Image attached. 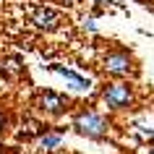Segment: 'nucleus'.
<instances>
[{
    "instance_id": "obj_1",
    "label": "nucleus",
    "mask_w": 154,
    "mask_h": 154,
    "mask_svg": "<svg viewBox=\"0 0 154 154\" xmlns=\"http://www.w3.org/2000/svg\"><path fill=\"white\" fill-rule=\"evenodd\" d=\"M73 128L79 131L81 136H86V138H105L107 131H110V123H107L99 112L84 110V112H79L73 118Z\"/></svg>"
},
{
    "instance_id": "obj_2",
    "label": "nucleus",
    "mask_w": 154,
    "mask_h": 154,
    "mask_svg": "<svg viewBox=\"0 0 154 154\" xmlns=\"http://www.w3.org/2000/svg\"><path fill=\"white\" fill-rule=\"evenodd\" d=\"M102 68H105V73L120 76V79L136 73V63H133L131 52H125V50H110V52L102 57Z\"/></svg>"
},
{
    "instance_id": "obj_3",
    "label": "nucleus",
    "mask_w": 154,
    "mask_h": 154,
    "mask_svg": "<svg viewBox=\"0 0 154 154\" xmlns=\"http://www.w3.org/2000/svg\"><path fill=\"white\" fill-rule=\"evenodd\" d=\"M102 99H105V105L110 110H123V107H128L133 102V94H131V86L128 84H107L105 89H102Z\"/></svg>"
},
{
    "instance_id": "obj_4",
    "label": "nucleus",
    "mask_w": 154,
    "mask_h": 154,
    "mask_svg": "<svg viewBox=\"0 0 154 154\" xmlns=\"http://www.w3.org/2000/svg\"><path fill=\"white\" fill-rule=\"evenodd\" d=\"M29 18H32V24L37 26V29H45V32H52V29H57V24H60V13L52 11V8H45V5L32 8Z\"/></svg>"
},
{
    "instance_id": "obj_5",
    "label": "nucleus",
    "mask_w": 154,
    "mask_h": 154,
    "mask_svg": "<svg viewBox=\"0 0 154 154\" xmlns=\"http://www.w3.org/2000/svg\"><path fill=\"white\" fill-rule=\"evenodd\" d=\"M65 105H68V102H65L60 94H55V91H39V94H37V107L45 110L47 115H60L65 110Z\"/></svg>"
},
{
    "instance_id": "obj_6",
    "label": "nucleus",
    "mask_w": 154,
    "mask_h": 154,
    "mask_svg": "<svg viewBox=\"0 0 154 154\" xmlns=\"http://www.w3.org/2000/svg\"><path fill=\"white\" fill-rule=\"evenodd\" d=\"M47 68H50V71H55V73H60V76L71 84L73 89H79V91H86V89H89V79L79 76V73L71 71V68H63V65H57V63H55V65H47Z\"/></svg>"
},
{
    "instance_id": "obj_7",
    "label": "nucleus",
    "mask_w": 154,
    "mask_h": 154,
    "mask_svg": "<svg viewBox=\"0 0 154 154\" xmlns=\"http://www.w3.org/2000/svg\"><path fill=\"white\" fill-rule=\"evenodd\" d=\"M42 149V152H52V149H57L60 146V136L57 133H45V136L39 138V144H37Z\"/></svg>"
},
{
    "instance_id": "obj_8",
    "label": "nucleus",
    "mask_w": 154,
    "mask_h": 154,
    "mask_svg": "<svg viewBox=\"0 0 154 154\" xmlns=\"http://www.w3.org/2000/svg\"><path fill=\"white\" fill-rule=\"evenodd\" d=\"M0 71L16 76V73H18V60H16V57H11V60H5V63H0Z\"/></svg>"
},
{
    "instance_id": "obj_9",
    "label": "nucleus",
    "mask_w": 154,
    "mask_h": 154,
    "mask_svg": "<svg viewBox=\"0 0 154 154\" xmlns=\"http://www.w3.org/2000/svg\"><path fill=\"white\" fill-rule=\"evenodd\" d=\"M84 26H86V29H89V32H91V34L97 32V24H94V21H91V18H86V24H84Z\"/></svg>"
},
{
    "instance_id": "obj_10",
    "label": "nucleus",
    "mask_w": 154,
    "mask_h": 154,
    "mask_svg": "<svg viewBox=\"0 0 154 154\" xmlns=\"http://www.w3.org/2000/svg\"><path fill=\"white\" fill-rule=\"evenodd\" d=\"M94 3H99V5H110L112 0H94Z\"/></svg>"
},
{
    "instance_id": "obj_11",
    "label": "nucleus",
    "mask_w": 154,
    "mask_h": 154,
    "mask_svg": "<svg viewBox=\"0 0 154 154\" xmlns=\"http://www.w3.org/2000/svg\"><path fill=\"white\" fill-rule=\"evenodd\" d=\"M149 154H154V146H152V152H149Z\"/></svg>"
}]
</instances>
